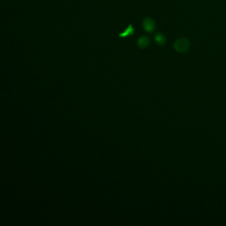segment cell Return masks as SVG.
Masks as SVG:
<instances>
[{
  "instance_id": "cell-1",
  "label": "cell",
  "mask_w": 226,
  "mask_h": 226,
  "mask_svg": "<svg viewBox=\"0 0 226 226\" xmlns=\"http://www.w3.org/2000/svg\"><path fill=\"white\" fill-rule=\"evenodd\" d=\"M190 47V42L188 40L184 37L179 38L174 43V48L176 51L180 53L186 52Z\"/></svg>"
},
{
  "instance_id": "cell-2",
  "label": "cell",
  "mask_w": 226,
  "mask_h": 226,
  "mask_svg": "<svg viewBox=\"0 0 226 226\" xmlns=\"http://www.w3.org/2000/svg\"><path fill=\"white\" fill-rule=\"evenodd\" d=\"M143 27L148 33H152L155 29V23L150 17L145 18L143 21Z\"/></svg>"
},
{
  "instance_id": "cell-3",
  "label": "cell",
  "mask_w": 226,
  "mask_h": 226,
  "mask_svg": "<svg viewBox=\"0 0 226 226\" xmlns=\"http://www.w3.org/2000/svg\"><path fill=\"white\" fill-rule=\"evenodd\" d=\"M150 42V39L147 36H141L137 40V46L140 49H145Z\"/></svg>"
},
{
  "instance_id": "cell-4",
  "label": "cell",
  "mask_w": 226,
  "mask_h": 226,
  "mask_svg": "<svg viewBox=\"0 0 226 226\" xmlns=\"http://www.w3.org/2000/svg\"><path fill=\"white\" fill-rule=\"evenodd\" d=\"M155 42L159 45H163L165 44V42L166 41V37L164 34H161V33H157L155 35Z\"/></svg>"
},
{
  "instance_id": "cell-5",
  "label": "cell",
  "mask_w": 226,
  "mask_h": 226,
  "mask_svg": "<svg viewBox=\"0 0 226 226\" xmlns=\"http://www.w3.org/2000/svg\"><path fill=\"white\" fill-rule=\"evenodd\" d=\"M134 33V29L132 25H129L128 27H127L126 30L123 32H121L120 34H119V37H126L127 36H129L130 34H133Z\"/></svg>"
}]
</instances>
